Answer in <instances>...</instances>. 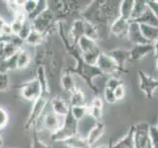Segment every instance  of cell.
<instances>
[{
    "label": "cell",
    "instance_id": "obj_39",
    "mask_svg": "<svg viewBox=\"0 0 158 148\" xmlns=\"http://www.w3.org/2000/svg\"><path fill=\"white\" fill-rule=\"evenodd\" d=\"M104 99H105V101L109 104H115L117 102L114 91L106 87H105V90H104Z\"/></svg>",
    "mask_w": 158,
    "mask_h": 148
},
{
    "label": "cell",
    "instance_id": "obj_23",
    "mask_svg": "<svg viewBox=\"0 0 158 148\" xmlns=\"http://www.w3.org/2000/svg\"><path fill=\"white\" fill-rule=\"evenodd\" d=\"M101 53L102 52L100 51V48H99V47H98L95 49H93V51L82 53V59L88 66H96L98 58H99V56H100Z\"/></svg>",
    "mask_w": 158,
    "mask_h": 148
},
{
    "label": "cell",
    "instance_id": "obj_7",
    "mask_svg": "<svg viewBox=\"0 0 158 148\" xmlns=\"http://www.w3.org/2000/svg\"><path fill=\"white\" fill-rule=\"evenodd\" d=\"M96 67L103 74H115L120 69L116 61L108 53L100 54L96 64Z\"/></svg>",
    "mask_w": 158,
    "mask_h": 148
},
{
    "label": "cell",
    "instance_id": "obj_37",
    "mask_svg": "<svg viewBox=\"0 0 158 148\" xmlns=\"http://www.w3.org/2000/svg\"><path fill=\"white\" fill-rule=\"evenodd\" d=\"M32 148H51V146L48 145L46 142H44L42 139H40L37 135V132H34L33 142H32Z\"/></svg>",
    "mask_w": 158,
    "mask_h": 148
},
{
    "label": "cell",
    "instance_id": "obj_15",
    "mask_svg": "<svg viewBox=\"0 0 158 148\" xmlns=\"http://www.w3.org/2000/svg\"><path fill=\"white\" fill-rule=\"evenodd\" d=\"M63 143L69 148H92V146L86 140V137L80 135L79 133L68 138Z\"/></svg>",
    "mask_w": 158,
    "mask_h": 148
},
{
    "label": "cell",
    "instance_id": "obj_16",
    "mask_svg": "<svg viewBox=\"0 0 158 148\" xmlns=\"http://www.w3.org/2000/svg\"><path fill=\"white\" fill-rule=\"evenodd\" d=\"M140 32L143 38L149 43H153L156 39H158V27L149 26V25L139 24Z\"/></svg>",
    "mask_w": 158,
    "mask_h": 148
},
{
    "label": "cell",
    "instance_id": "obj_6",
    "mask_svg": "<svg viewBox=\"0 0 158 148\" xmlns=\"http://www.w3.org/2000/svg\"><path fill=\"white\" fill-rule=\"evenodd\" d=\"M139 76V88L145 94L147 98L151 99L154 95L155 90L158 88V79L152 76H148L146 73L138 71Z\"/></svg>",
    "mask_w": 158,
    "mask_h": 148
},
{
    "label": "cell",
    "instance_id": "obj_24",
    "mask_svg": "<svg viewBox=\"0 0 158 148\" xmlns=\"http://www.w3.org/2000/svg\"><path fill=\"white\" fill-rule=\"evenodd\" d=\"M44 39H46V35L40 33L36 30H33L25 41V43H27L30 47H38L44 42Z\"/></svg>",
    "mask_w": 158,
    "mask_h": 148
},
{
    "label": "cell",
    "instance_id": "obj_41",
    "mask_svg": "<svg viewBox=\"0 0 158 148\" xmlns=\"http://www.w3.org/2000/svg\"><path fill=\"white\" fill-rule=\"evenodd\" d=\"M91 106L95 107V108L102 109V110H103V106H104V104H103L102 99H101V98H99V97H95V98L93 99Z\"/></svg>",
    "mask_w": 158,
    "mask_h": 148
},
{
    "label": "cell",
    "instance_id": "obj_5",
    "mask_svg": "<svg viewBox=\"0 0 158 148\" xmlns=\"http://www.w3.org/2000/svg\"><path fill=\"white\" fill-rule=\"evenodd\" d=\"M52 13L49 9H47L46 11H44L42 14H40L34 20H32V26L33 30L46 35L48 30L51 28L52 23Z\"/></svg>",
    "mask_w": 158,
    "mask_h": 148
},
{
    "label": "cell",
    "instance_id": "obj_34",
    "mask_svg": "<svg viewBox=\"0 0 158 148\" xmlns=\"http://www.w3.org/2000/svg\"><path fill=\"white\" fill-rule=\"evenodd\" d=\"M149 137L152 148H158V127L157 125L149 126Z\"/></svg>",
    "mask_w": 158,
    "mask_h": 148
},
{
    "label": "cell",
    "instance_id": "obj_20",
    "mask_svg": "<svg viewBox=\"0 0 158 148\" xmlns=\"http://www.w3.org/2000/svg\"><path fill=\"white\" fill-rule=\"evenodd\" d=\"M147 8H148L147 1L135 0V5H133V9L131 16V21H135L138 18H140L147 10Z\"/></svg>",
    "mask_w": 158,
    "mask_h": 148
},
{
    "label": "cell",
    "instance_id": "obj_2",
    "mask_svg": "<svg viewBox=\"0 0 158 148\" xmlns=\"http://www.w3.org/2000/svg\"><path fill=\"white\" fill-rule=\"evenodd\" d=\"M149 126L147 122H139L133 126V148H152Z\"/></svg>",
    "mask_w": 158,
    "mask_h": 148
},
{
    "label": "cell",
    "instance_id": "obj_22",
    "mask_svg": "<svg viewBox=\"0 0 158 148\" xmlns=\"http://www.w3.org/2000/svg\"><path fill=\"white\" fill-rule=\"evenodd\" d=\"M77 43H78L79 49H80L82 53L88 52V51H93V49H95L96 47H98V44H97L96 41L89 39V38H87L85 36H83V37H81L80 39H79L77 41Z\"/></svg>",
    "mask_w": 158,
    "mask_h": 148
},
{
    "label": "cell",
    "instance_id": "obj_31",
    "mask_svg": "<svg viewBox=\"0 0 158 148\" xmlns=\"http://www.w3.org/2000/svg\"><path fill=\"white\" fill-rule=\"evenodd\" d=\"M39 5V0H26L23 5V11L26 13L27 17L35 13Z\"/></svg>",
    "mask_w": 158,
    "mask_h": 148
},
{
    "label": "cell",
    "instance_id": "obj_1",
    "mask_svg": "<svg viewBox=\"0 0 158 148\" xmlns=\"http://www.w3.org/2000/svg\"><path fill=\"white\" fill-rule=\"evenodd\" d=\"M78 125L79 122L76 121L71 116V113H69L68 115L64 117L63 123L61 127L59 130L53 133H51V139L52 141H61L64 142L67 140L68 138L72 137L78 133Z\"/></svg>",
    "mask_w": 158,
    "mask_h": 148
},
{
    "label": "cell",
    "instance_id": "obj_14",
    "mask_svg": "<svg viewBox=\"0 0 158 148\" xmlns=\"http://www.w3.org/2000/svg\"><path fill=\"white\" fill-rule=\"evenodd\" d=\"M109 56L116 61L118 68L121 69L125 67L126 62L127 61V59L130 58V51H126V49H123V48H116V49H113V51L109 53Z\"/></svg>",
    "mask_w": 158,
    "mask_h": 148
},
{
    "label": "cell",
    "instance_id": "obj_33",
    "mask_svg": "<svg viewBox=\"0 0 158 148\" xmlns=\"http://www.w3.org/2000/svg\"><path fill=\"white\" fill-rule=\"evenodd\" d=\"M88 116H90L95 121H102L103 117V110L93 106L88 107Z\"/></svg>",
    "mask_w": 158,
    "mask_h": 148
},
{
    "label": "cell",
    "instance_id": "obj_49",
    "mask_svg": "<svg viewBox=\"0 0 158 148\" xmlns=\"http://www.w3.org/2000/svg\"><path fill=\"white\" fill-rule=\"evenodd\" d=\"M157 127H158V125H157Z\"/></svg>",
    "mask_w": 158,
    "mask_h": 148
},
{
    "label": "cell",
    "instance_id": "obj_27",
    "mask_svg": "<svg viewBox=\"0 0 158 148\" xmlns=\"http://www.w3.org/2000/svg\"><path fill=\"white\" fill-rule=\"evenodd\" d=\"M84 36L94 41H97L99 39L98 29L91 21H84Z\"/></svg>",
    "mask_w": 158,
    "mask_h": 148
},
{
    "label": "cell",
    "instance_id": "obj_50",
    "mask_svg": "<svg viewBox=\"0 0 158 148\" xmlns=\"http://www.w3.org/2000/svg\"></svg>",
    "mask_w": 158,
    "mask_h": 148
},
{
    "label": "cell",
    "instance_id": "obj_4",
    "mask_svg": "<svg viewBox=\"0 0 158 148\" xmlns=\"http://www.w3.org/2000/svg\"><path fill=\"white\" fill-rule=\"evenodd\" d=\"M47 105H48V98L44 95H43L41 98L38 99L36 102H34L31 112H30V115L24 126L26 130H31V128L35 127V125L38 123L39 120L44 115V112L46 110Z\"/></svg>",
    "mask_w": 158,
    "mask_h": 148
},
{
    "label": "cell",
    "instance_id": "obj_10",
    "mask_svg": "<svg viewBox=\"0 0 158 148\" xmlns=\"http://www.w3.org/2000/svg\"><path fill=\"white\" fill-rule=\"evenodd\" d=\"M52 112L61 117H65L70 113V106L63 98L56 96L51 100Z\"/></svg>",
    "mask_w": 158,
    "mask_h": 148
},
{
    "label": "cell",
    "instance_id": "obj_17",
    "mask_svg": "<svg viewBox=\"0 0 158 148\" xmlns=\"http://www.w3.org/2000/svg\"><path fill=\"white\" fill-rule=\"evenodd\" d=\"M32 62L31 54L26 49H21L17 54V69L18 70H24L30 66Z\"/></svg>",
    "mask_w": 158,
    "mask_h": 148
},
{
    "label": "cell",
    "instance_id": "obj_45",
    "mask_svg": "<svg viewBox=\"0 0 158 148\" xmlns=\"http://www.w3.org/2000/svg\"><path fill=\"white\" fill-rule=\"evenodd\" d=\"M3 147V135H2V130H0V148Z\"/></svg>",
    "mask_w": 158,
    "mask_h": 148
},
{
    "label": "cell",
    "instance_id": "obj_8",
    "mask_svg": "<svg viewBox=\"0 0 158 148\" xmlns=\"http://www.w3.org/2000/svg\"><path fill=\"white\" fill-rule=\"evenodd\" d=\"M64 117H58L52 111L46 113L43 117V126L46 130H48L49 133H53L57 131L61 127L63 123Z\"/></svg>",
    "mask_w": 158,
    "mask_h": 148
},
{
    "label": "cell",
    "instance_id": "obj_11",
    "mask_svg": "<svg viewBox=\"0 0 158 148\" xmlns=\"http://www.w3.org/2000/svg\"><path fill=\"white\" fill-rule=\"evenodd\" d=\"M127 38L128 39V41L135 44V46H137V44L149 43L144 38H143L142 34L140 32L139 24L136 22H133V21H131V23H130V28H128Z\"/></svg>",
    "mask_w": 158,
    "mask_h": 148
},
{
    "label": "cell",
    "instance_id": "obj_32",
    "mask_svg": "<svg viewBox=\"0 0 158 148\" xmlns=\"http://www.w3.org/2000/svg\"><path fill=\"white\" fill-rule=\"evenodd\" d=\"M33 31V26H32V22L27 20L26 23L24 24V26L22 27L21 31L19 32V34L17 36L22 39V41H26L27 38L29 37V35L31 34V32Z\"/></svg>",
    "mask_w": 158,
    "mask_h": 148
},
{
    "label": "cell",
    "instance_id": "obj_25",
    "mask_svg": "<svg viewBox=\"0 0 158 148\" xmlns=\"http://www.w3.org/2000/svg\"><path fill=\"white\" fill-rule=\"evenodd\" d=\"M60 83H61L62 89L67 93H71L77 88L75 85V82H74V79H73V77L70 73L63 74V75L61 76Z\"/></svg>",
    "mask_w": 158,
    "mask_h": 148
},
{
    "label": "cell",
    "instance_id": "obj_29",
    "mask_svg": "<svg viewBox=\"0 0 158 148\" xmlns=\"http://www.w3.org/2000/svg\"><path fill=\"white\" fill-rule=\"evenodd\" d=\"M71 36L78 41L81 37L84 36V21L82 20H76L71 26Z\"/></svg>",
    "mask_w": 158,
    "mask_h": 148
},
{
    "label": "cell",
    "instance_id": "obj_44",
    "mask_svg": "<svg viewBox=\"0 0 158 148\" xmlns=\"http://www.w3.org/2000/svg\"><path fill=\"white\" fill-rule=\"evenodd\" d=\"M152 44H153V52H154V56L156 58H158V39H156Z\"/></svg>",
    "mask_w": 158,
    "mask_h": 148
},
{
    "label": "cell",
    "instance_id": "obj_13",
    "mask_svg": "<svg viewBox=\"0 0 158 148\" xmlns=\"http://www.w3.org/2000/svg\"><path fill=\"white\" fill-rule=\"evenodd\" d=\"M104 130H105V125L103 121H95L94 125L90 128V130L88 131L86 137V140L91 146L96 143L102 135L104 134Z\"/></svg>",
    "mask_w": 158,
    "mask_h": 148
},
{
    "label": "cell",
    "instance_id": "obj_36",
    "mask_svg": "<svg viewBox=\"0 0 158 148\" xmlns=\"http://www.w3.org/2000/svg\"><path fill=\"white\" fill-rule=\"evenodd\" d=\"M9 122V113L3 107H0V130H4Z\"/></svg>",
    "mask_w": 158,
    "mask_h": 148
},
{
    "label": "cell",
    "instance_id": "obj_43",
    "mask_svg": "<svg viewBox=\"0 0 158 148\" xmlns=\"http://www.w3.org/2000/svg\"><path fill=\"white\" fill-rule=\"evenodd\" d=\"M8 23H6V21L3 19V17H1L0 16V34L2 33V31L4 30V28L6 27V25H7Z\"/></svg>",
    "mask_w": 158,
    "mask_h": 148
},
{
    "label": "cell",
    "instance_id": "obj_35",
    "mask_svg": "<svg viewBox=\"0 0 158 148\" xmlns=\"http://www.w3.org/2000/svg\"><path fill=\"white\" fill-rule=\"evenodd\" d=\"M10 87L8 73H0V92H6Z\"/></svg>",
    "mask_w": 158,
    "mask_h": 148
},
{
    "label": "cell",
    "instance_id": "obj_18",
    "mask_svg": "<svg viewBox=\"0 0 158 148\" xmlns=\"http://www.w3.org/2000/svg\"><path fill=\"white\" fill-rule=\"evenodd\" d=\"M133 22H136L138 24H144V25H149V26L153 27H158V18L155 16V14L151 11V9L148 7L147 10L144 12L140 18Z\"/></svg>",
    "mask_w": 158,
    "mask_h": 148
},
{
    "label": "cell",
    "instance_id": "obj_9",
    "mask_svg": "<svg viewBox=\"0 0 158 148\" xmlns=\"http://www.w3.org/2000/svg\"><path fill=\"white\" fill-rule=\"evenodd\" d=\"M130 23L131 21H128V20H126L122 17H118L116 20H114L111 24V27H110L111 34L115 35L116 37H118V38L127 37Z\"/></svg>",
    "mask_w": 158,
    "mask_h": 148
},
{
    "label": "cell",
    "instance_id": "obj_12",
    "mask_svg": "<svg viewBox=\"0 0 158 148\" xmlns=\"http://www.w3.org/2000/svg\"><path fill=\"white\" fill-rule=\"evenodd\" d=\"M151 51H153L152 43L133 46L130 51V58L132 59L133 61H140L141 59L144 58Z\"/></svg>",
    "mask_w": 158,
    "mask_h": 148
},
{
    "label": "cell",
    "instance_id": "obj_19",
    "mask_svg": "<svg viewBox=\"0 0 158 148\" xmlns=\"http://www.w3.org/2000/svg\"><path fill=\"white\" fill-rule=\"evenodd\" d=\"M133 5H135V0H123L120 3V9H118V15H120V17L131 21Z\"/></svg>",
    "mask_w": 158,
    "mask_h": 148
},
{
    "label": "cell",
    "instance_id": "obj_38",
    "mask_svg": "<svg viewBox=\"0 0 158 148\" xmlns=\"http://www.w3.org/2000/svg\"><path fill=\"white\" fill-rule=\"evenodd\" d=\"M122 81L120 80L117 77H111L109 78L107 80V83H106V88L108 89H111V90H115L117 87H118L120 85H122Z\"/></svg>",
    "mask_w": 158,
    "mask_h": 148
},
{
    "label": "cell",
    "instance_id": "obj_46",
    "mask_svg": "<svg viewBox=\"0 0 158 148\" xmlns=\"http://www.w3.org/2000/svg\"><path fill=\"white\" fill-rule=\"evenodd\" d=\"M96 148H110L108 145H100V146H98Z\"/></svg>",
    "mask_w": 158,
    "mask_h": 148
},
{
    "label": "cell",
    "instance_id": "obj_28",
    "mask_svg": "<svg viewBox=\"0 0 158 148\" xmlns=\"http://www.w3.org/2000/svg\"><path fill=\"white\" fill-rule=\"evenodd\" d=\"M70 113L76 121H81L88 116V106H75L70 107Z\"/></svg>",
    "mask_w": 158,
    "mask_h": 148
},
{
    "label": "cell",
    "instance_id": "obj_26",
    "mask_svg": "<svg viewBox=\"0 0 158 148\" xmlns=\"http://www.w3.org/2000/svg\"><path fill=\"white\" fill-rule=\"evenodd\" d=\"M133 126L127 134L118 140L112 148H133Z\"/></svg>",
    "mask_w": 158,
    "mask_h": 148
},
{
    "label": "cell",
    "instance_id": "obj_40",
    "mask_svg": "<svg viewBox=\"0 0 158 148\" xmlns=\"http://www.w3.org/2000/svg\"><path fill=\"white\" fill-rule=\"evenodd\" d=\"M114 94H115V97H116L117 101L123 100L126 96V89H125V86H123V84L117 87L115 90H114Z\"/></svg>",
    "mask_w": 158,
    "mask_h": 148
},
{
    "label": "cell",
    "instance_id": "obj_42",
    "mask_svg": "<svg viewBox=\"0 0 158 148\" xmlns=\"http://www.w3.org/2000/svg\"><path fill=\"white\" fill-rule=\"evenodd\" d=\"M0 73H8L7 66H6V60L0 58Z\"/></svg>",
    "mask_w": 158,
    "mask_h": 148
},
{
    "label": "cell",
    "instance_id": "obj_21",
    "mask_svg": "<svg viewBox=\"0 0 158 148\" xmlns=\"http://www.w3.org/2000/svg\"><path fill=\"white\" fill-rule=\"evenodd\" d=\"M69 104L71 107L75 106H86V100L85 95H84L83 91L81 89L76 88L73 92L70 93V97H69Z\"/></svg>",
    "mask_w": 158,
    "mask_h": 148
},
{
    "label": "cell",
    "instance_id": "obj_47",
    "mask_svg": "<svg viewBox=\"0 0 158 148\" xmlns=\"http://www.w3.org/2000/svg\"><path fill=\"white\" fill-rule=\"evenodd\" d=\"M156 70L158 71V58H156Z\"/></svg>",
    "mask_w": 158,
    "mask_h": 148
},
{
    "label": "cell",
    "instance_id": "obj_48",
    "mask_svg": "<svg viewBox=\"0 0 158 148\" xmlns=\"http://www.w3.org/2000/svg\"><path fill=\"white\" fill-rule=\"evenodd\" d=\"M4 148H10V147H4Z\"/></svg>",
    "mask_w": 158,
    "mask_h": 148
},
{
    "label": "cell",
    "instance_id": "obj_3",
    "mask_svg": "<svg viewBox=\"0 0 158 148\" xmlns=\"http://www.w3.org/2000/svg\"><path fill=\"white\" fill-rule=\"evenodd\" d=\"M21 96L29 102H36L38 99L44 95L43 87L37 78H33L31 80L22 84L20 89Z\"/></svg>",
    "mask_w": 158,
    "mask_h": 148
},
{
    "label": "cell",
    "instance_id": "obj_30",
    "mask_svg": "<svg viewBox=\"0 0 158 148\" xmlns=\"http://www.w3.org/2000/svg\"><path fill=\"white\" fill-rule=\"evenodd\" d=\"M36 78L39 80V82L41 83V85L43 87V91H44V95L46 96V94L48 93V79H47V74L46 70H44V66H38L37 68V75Z\"/></svg>",
    "mask_w": 158,
    "mask_h": 148
}]
</instances>
